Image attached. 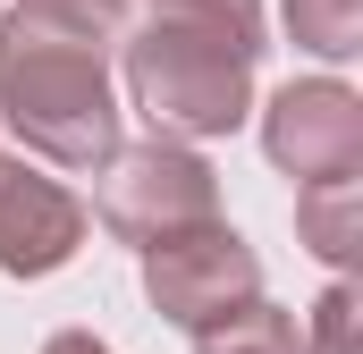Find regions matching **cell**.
<instances>
[{
    "label": "cell",
    "mask_w": 363,
    "mask_h": 354,
    "mask_svg": "<svg viewBox=\"0 0 363 354\" xmlns=\"http://www.w3.org/2000/svg\"><path fill=\"white\" fill-rule=\"evenodd\" d=\"M127 101L161 144H211L254 118V59H262V0H144V25L118 34Z\"/></svg>",
    "instance_id": "6da1fadb"
},
{
    "label": "cell",
    "mask_w": 363,
    "mask_h": 354,
    "mask_svg": "<svg viewBox=\"0 0 363 354\" xmlns=\"http://www.w3.org/2000/svg\"><path fill=\"white\" fill-rule=\"evenodd\" d=\"M0 118L51 169H110V152H118L110 42L9 0L0 8Z\"/></svg>",
    "instance_id": "7a4b0ae2"
},
{
    "label": "cell",
    "mask_w": 363,
    "mask_h": 354,
    "mask_svg": "<svg viewBox=\"0 0 363 354\" xmlns=\"http://www.w3.org/2000/svg\"><path fill=\"white\" fill-rule=\"evenodd\" d=\"M93 211H101V228H110L118 245L152 253V245L186 236V228H211V219H220V169H211L203 152H186V144L144 135V144H118V152H110Z\"/></svg>",
    "instance_id": "3957f363"
},
{
    "label": "cell",
    "mask_w": 363,
    "mask_h": 354,
    "mask_svg": "<svg viewBox=\"0 0 363 354\" xmlns=\"http://www.w3.org/2000/svg\"><path fill=\"white\" fill-rule=\"evenodd\" d=\"M144 295H152L161 321H178V329H211V321H228L237 304L262 295V253H254L228 219L186 228V236H169V245L144 253Z\"/></svg>",
    "instance_id": "277c9868"
},
{
    "label": "cell",
    "mask_w": 363,
    "mask_h": 354,
    "mask_svg": "<svg viewBox=\"0 0 363 354\" xmlns=\"http://www.w3.org/2000/svg\"><path fill=\"white\" fill-rule=\"evenodd\" d=\"M262 152L296 185H330L363 169V101L338 76H296L262 101Z\"/></svg>",
    "instance_id": "5b68a950"
},
{
    "label": "cell",
    "mask_w": 363,
    "mask_h": 354,
    "mask_svg": "<svg viewBox=\"0 0 363 354\" xmlns=\"http://www.w3.org/2000/svg\"><path fill=\"white\" fill-rule=\"evenodd\" d=\"M85 228L93 211L60 185L43 177L34 161H9L0 152V270L9 278H51L85 253Z\"/></svg>",
    "instance_id": "8992f818"
},
{
    "label": "cell",
    "mask_w": 363,
    "mask_h": 354,
    "mask_svg": "<svg viewBox=\"0 0 363 354\" xmlns=\"http://www.w3.org/2000/svg\"><path fill=\"white\" fill-rule=\"evenodd\" d=\"M296 228H304V245H313L321 262L347 278V270L363 262V185H355V177L296 185Z\"/></svg>",
    "instance_id": "52a82bcc"
},
{
    "label": "cell",
    "mask_w": 363,
    "mask_h": 354,
    "mask_svg": "<svg viewBox=\"0 0 363 354\" xmlns=\"http://www.w3.org/2000/svg\"><path fill=\"white\" fill-rule=\"evenodd\" d=\"M194 354H313V346H304V321H296L287 304L254 295V304H237L228 321L194 329Z\"/></svg>",
    "instance_id": "ba28073f"
},
{
    "label": "cell",
    "mask_w": 363,
    "mask_h": 354,
    "mask_svg": "<svg viewBox=\"0 0 363 354\" xmlns=\"http://www.w3.org/2000/svg\"><path fill=\"white\" fill-rule=\"evenodd\" d=\"M279 17H287L296 51H313L330 68L363 51V0H279Z\"/></svg>",
    "instance_id": "9c48e42d"
},
{
    "label": "cell",
    "mask_w": 363,
    "mask_h": 354,
    "mask_svg": "<svg viewBox=\"0 0 363 354\" xmlns=\"http://www.w3.org/2000/svg\"><path fill=\"white\" fill-rule=\"evenodd\" d=\"M355 312H363L355 278H330V295H321L313 321H304V346L313 354H355Z\"/></svg>",
    "instance_id": "30bf717a"
},
{
    "label": "cell",
    "mask_w": 363,
    "mask_h": 354,
    "mask_svg": "<svg viewBox=\"0 0 363 354\" xmlns=\"http://www.w3.org/2000/svg\"><path fill=\"white\" fill-rule=\"evenodd\" d=\"M17 8L60 17V25H77V34H93V42H118V25H127V0H17Z\"/></svg>",
    "instance_id": "8fae6325"
},
{
    "label": "cell",
    "mask_w": 363,
    "mask_h": 354,
    "mask_svg": "<svg viewBox=\"0 0 363 354\" xmlns=\"http://www.w3.org/2000/svg\"><path fill=\"white\" fill-rule=\"evenodd\" d=\"M43 354H110L93 329H60V338H43Z\"/></svg>",
    "instance_id": "7c38bea8"
}]
</instances>
